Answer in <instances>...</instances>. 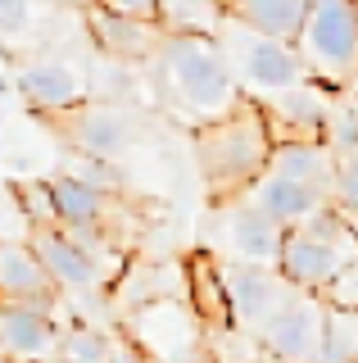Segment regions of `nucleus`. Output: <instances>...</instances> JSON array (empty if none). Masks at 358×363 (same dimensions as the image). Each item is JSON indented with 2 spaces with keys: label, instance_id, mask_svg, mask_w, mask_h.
Here are the masks:
<instances>
[{
  "label": "nucleus",
  "instance_id": "nucleus-7",
  "mask_svg": "<svg viewBox=\"0 0 358 363\" xmlns=\"http://www.w3.org/2000/svg\"><path fill=\"white\" fill-rule=\"evenodd\" d=\"M59 132L82 159H114L118 164V155L137 141V118L114 100H82L59 118Z\"/></svg>",
  "mask_w": 358,
  "mask_h": 363
},
{
  "label": "nucleus",
  "instance_id": "nucleus-13",
  "mask_svg": "<svg viewBox=\"0 0 358 363\" xmlns=\"http://www.w3.org/2000/svg\"><path fill=\"white\" fill-rule=\"evenodd\" d=\"M32 255L41 259V268L50 272V281L59 291H86V286H100L105 281V264L91 255V250H82L73 241L64 227H37V232L28 236Z\"/></svg>",
  "mask_w": 358,
  "mask_h": 363
},
{
  "label": "nucleus",
  "instance_id": "nucleus-28",
  "mask_svg": "<svg viewBox=\"0 0 358 363\" xmlns=\"http://www.w3.org/2000/svg\"><path fill=\"white\" fill-rule=\"evenodd\" d=\"M96 5L127 14V18H141V23H154V14H159V0H96Z\"/></svg>",
  "mask_w": 358,
  "mask_h": 363
},
{
  "label": "nucleus",
  "instance_id": "nucleus-27",
  "mask_svg": "<svg viewBox=\"0 0 358 363\" xmlns=\"http://www.w3.org/2000/svg\"><path fill=\"white\" fill-rule=\"evenodd\" d=\"M28 18H32V0H0V41L28 32Z\"/></svg>",
  "mask_w": 358,
  "mask_h": 363
},
{
  "label": "nucleus",
  "instance_id": "nucleus-4",
  "mask_svg": "<svg viewBox=\"0 0 358 363\" xmlns=\"http://www.w3.org/2000/svg\"><path fill=\"white\" fill-rule=\"evenodd\" d=\"M295 50L308 68V82L322 86L358 82V5L335 0V5L308 9L304 28L295 37Z\"/></svg>",
  "mask_w": 358,
  "mask_h": 363
},
{
  "label": "nucleus",
  "instance_id": "nucleus-15",
  "mask_svg": "<svg viewBox=\"0 0 358 363\" xmlns=\"http://www.w3.org/2000/svg\"><path fill=\"white\" fill-rule=\"evenodd\" d=\"M64 327L54 313H41L32 304H0V350L14 363H46L59 354Z\"/></svg>",
  "mask_w": 358,
  "mask_h": 363
},
{
  "label": "nucleus",
  "instance_id": "nucleus-5",
  "mask_svg": "<svg viewBox=\"0 0 358 363\" xmlns=\"http://www.w3.org/2000/svg\"><path fill=\"white\" fill-rule=\"evenodd\" d=\"M218 272V291H222V309H227V327L236 332H259L263 318L282 304V295L290 291L277 268L259 264H236V259H214Z\"/></svg>",
  "mask_w": 358,
  "mask_h": 363
},
{
  "label": "nucleus",
  "instance_id": "nucleus-34",
  "mask_svg": "<svg viewBox=\"0 0 358 363\" xmlns=\"http://www.w3.org/2000/svg\"><path fill=\"white\" fill-rule=\"evenodd\" d=\"M354 5H358V0H354Z\"/></svg>",
  "mask_w": 358,
  "mask_h": 363
},
{
  "label": "nucleus",
  "instance_id": "nucleus-20",
  "mask_svg": "<svg viewBox=\"0 0 358 363\" xmlns=\"http://www.w3.org/2000/svg\"><path fill=\"white\" fill-rule=\"evenodd\" d=\"M163 37H204L214 41L218 28L227 23V5L222 0H159L154 14Z\"/></svg>",
  "mask_w": 358,
  "mask_h": 363
},
{
  "label": "nucleus",
  "instance_id": "nucleus-23",
  "mask_svg": "<svg viewBox=\"0 0 358 363\" xmlns=\"http://www.w3.org/2000/svg\"><path fill=\"white\" fill-rule=\"evenodd\" d=\"M69 173L77 182H86V186H91L96 196H105V200H118L122 191H127V173H122L114 159H82V155H77Z\"/></svg>",
  "mask_w": 358,
  "mask_h": 363
},
{
  "label": "nucleus",
  "instance_id": "nucleus-12",
  "mask_svg": "<svg viewBox=\"0 0 358 363\" xmlns=\"http://www.w3.org/2000/svg\"><path fill=\"white\" fill-rule=\"evenodd\" d=\"M82 23H86V37H91L105 55H114L122 64H141V60H154L159 55V23H141V18H127V14H114V9L86 0L82 5Z\"/></svg>",
  "mask_w": 358,
  "mask_h": 363
},
{
  "label": "nucleus",
  "instance_id": "nucleus-22",
  "mask_svg": "<svg viewBox=\"0 0 358 363\" xmlns=\"http://www.w3.org/2000/svg\"><path fill=\"white\" fill-rule=\"evenodd\" d=\"M118 340L109 332H100V327H73V332L59 336V363H109Z\"/></svg>",
  "mask_w": 358,
  "mask_h": 363
},
{
  "label": "nucleus",
  "instance_id": "nucleus-10",
  "mask_svg": "<svg viewBox=\"0 0 358 363\" xmlns=\"http://www.w3.org/2000/svg\"><path fill=\"white\" fill-rule=\"evenodd\" d=\"M263 118L272 128V141H327L331 128V100L318 82H299L282 96L259 100Z\"/></svg>",
  "mask_w": 358,
  "mask_h": 363
},
{
  "label": "nucleus",
  "instance_id": "nucleus-25",
  "mask_svg": "<svg viewBox=\"0 0 358 363\" xmlns=\"http://www.w3.org/2000/svg\"><path fill=\"white\" fill-rule=\"evenodd\" d=\"M14 196H18V213L28 218L32 232H37V227H54V204H50L46 182H18Z\"/></svg>",
  "mask_w": 358,
  "mask_h": 363
},
{
  "label": "nucleus",
  "instance_id": "nucleus-29",
  "mask_svg": "<svg viewBox=\"0 0 358 363\" xmlns=\"http://www.w3.org/2000/svg\"><path fill=\"white\" fill-rule=\"evenodd\" d=\"M109 363H145L132 345H114V354H109Z\"/></svg>",
  "mask_w": 358,
  "mask_h": 363
},
{
  "label": "nucleus",
  "instance_id": "nucleus-24",
  "mask_svg": "<svg viewBox=\"0 0 358 363\" xmlns=\"http://www.w3.org/2000/svg\"><path fill=\"white\" fill-rule=\"evenodd\" d=\"M331 204L345 218H358V150L335 155V173H331Z\"/></svg>",
  "mask_w": 358,
  "mask_h": 363
},
{
  "label": "nucleus",
  "instance_id": "nucleus-3",
  "mask_svg": "<svg viewBox=\"0 0 358 363\" xmlns=\"http://www.w3.org/2000/svg\"><path fill=\"white\" fill-rule=\"evenodd\" d=\"M214 45H218L222 64H227V73L236 77V86L250 100L254 96H263V100L267 96H282V91L308 82V68H304V60H299L295 45L272 41V37L245 28V23H236V18H227L218 28Z\"/></svg>",
  "mask_w": 358,
  "mask_h": 363
},
{
  "label": "nucleus",
  "instance_id": "nucleus-9",
  "mask_svg": "<svg viewBox=\"0 0 358 363\" xmlns=\"http://www.w3.org/2000/svg\"><path fill=\"white\" fill-rule=\"evenodd\" d=\"M358 259V250H340V245H327V241H313L299 227H290L286 241H282V255H277V277L286 281L290 291H308V295H322Z\"/></svg>",
  "mask_w": 358,
  "mask_h": 363
},
{
  "label": "nucleus",
  "instance_id": "nucleus-14",
  "mask_svg": "<svg viewBox=\"0 0 358 363\" xmlns=\"http://www.w3.org/2000/svg\"><path fill=\"white\" fill-rule=\"evenodd\" d=\"M0 300L32 304L41 313H54L59 304V286L50 281V272L41 268L28 241H0Z\"/></svg>",
  "mask_w": 358,
  "mask_h": 363
},
{
  "label": "nucleus",
  "instance_id": "nucleus-6",
  "mask_svg": "<svg viewBox=\"0 0 358 363\" xmlns=\"http://www.w3.org/2000/svg\"><path fill=\"white\" fill-rule=\"evenodd\" d=\"M322 295H308V291H286L282 304L263 318L259 336L263 354L267 359H282V363H313V350H318V336H322Z\"/></svg>",
  "mask_w": 358,
  "mask_h": 363
},
{
  "label": "nucleus",
  "instance_id": "nucleus-17",
  "mask_svg": "<svg viewBox=\"0 0 358 363\" xmlns=\"http://www.w3.org/2000/svg\"><path fill=\"white\" fill-rule=\"evenodd\" d=\"M245 200H250L259 213H267L277 227H286V232H290V227H299L313 209L331 204L327 196H318V191L299 186V182H290V177H277V173H263L250 186V196H245Z\"/></svg>",
  "mask_w": 358,
  "mask_h": 363
},
{
  "label": "nucleus",
  "instance_id": "nucleus-32",
  "mask_svg": "<svg viewBox=\"0 0 358 363\" xmlns=\"http://www.w3.org/2000/svg\"><path fill=\"white\" fill-rule=\"evenodd\" d=\"M0 363H14V359H9V354H5V350H0Z\"/></svg>",
  "mask_w": 358,
  "mask_h": 363
},
{
  "label": "nucleus",
  "instance_id": "nucleus-16",
  "mask_svg": "<svg viewBox=\"0 0 358 363\" xmlns=\"http://www.w3.org/2000/svg\"><path fill=\"white\" fill-rule=\"evenodd\" d=\"M267 173L290 177L299 186L318 191L331 200V173H335V150L327 141H277L272 159H267Z\"/></svg>",
  "mask_w": 358,
  "mask_h": 363
},
{
  "label": "nucleus",
  "instance_id": "nucleus-18",
  "mask_svg": "<svg viewBox=\"0 0 358 363\" xmlns=\"http://www.w3.org/2000/svg\"><path fill=\"white\" fill-rule=\"evenodd\" d=\"M46 186H50V204H54V227H64V232L105 227L109 200L96 196L86 182H77L69 168H64V173H54V177H46Z\"/></svg>",
  "mask_w": 358,
  "mask_h": 363
},
{
  "label": "nucleus",
  "instance_id": "nucleus-11",
  "mask_svg": "<svg viewBox=\"0 0 358 363\" xmlns=\"http://www.w3.org/2000/svg\"><path fill=\"white\" fill-rule=\"evenodd\" d=\"M14 82H18V96L46 118H64L69 109L86 100V77L69 60H28L14 73Z\"/></svg>",
  "mask_w": 358,
  "mask_h": 363
},
{
  "label": "nucleus",
  "instance_id": "nucleus-2",
  "mask_svg": "<svg viewBox=\"0 0 358 363\" xmlns=\"http://www.w3.org/2000/svg\"><path fill=\"white\" fill-rule=\"evenodd\" d=\"M154 60H159L163 82L173 86L177 105L200 123H214L245 100V91L227 73V64H222L218 45L204 37H163Z\"/></svg>",
  "mask_w": 358,
  "mask_h": 363
},
{
  "label": "nucleus",
  "instance_id": "nucleus-8",
  "mask_svg": "<svg viewBox=\"0 0 358 363\" xmlns=\"http://www.w3.org/2000/svg\"><path fill=\"white\" fill-rule=\"evenodd\" d=\"M282 241H286V227H277L267 213H259L245 196L231 200V204H218L214 245H222V259H236V264H259V268H277Z\"/></svg>",
  "mask_w": 358,
  "mask_h": 363
},
{
  "label": "nucleus",
  "instance_id": "nucleus-33",
  "mask_svg": "<svg viewBox=\"0 0 358 363\" xmlns=\"http://www.w3.org/2000/svg\"><path fill=\"white\" fill-rule=\"evenodd\" d=\"M0 304H5V300H0Z\"/></svg>",
  "mask_w": 358,
  "mask_h": 363
},
{
  "label": "nucleus",
  "instance_id": "nucleus-1",
  "mask_svg": "<svg viewBox=\"0 0 358 363\" xmlns=\"http://www.w3.org/2000/svg\"><path fill=\"white\" fill-rule=\"evenodd\" d=\"M272 128L263 118V105L245 96L231 113L195 128V164L204 177V191L214 204H231L250 196V186L267 173L272 159Z\"/></svg>",
  "mask_w": 358,
  "mask_h": 363
},
{
  "label": "nucleus",
  "instance_id": "nucleus-26",
  "mask_svg": "<svg viewBox=\"0 0 358 363\" xmlns=\"http://www.w3.org/2000/svg\"><path fill=\"white\" fill-rule=\"evenodd\" d=\"M322 304H327V309H354L358 313V259L322 291Z\"/></svg>",
  "mask_w": 358,
  "mask_h": 363
},
{
  "label": "nucleus",
  "instance_id": "nucleus-19",
  "mask_svg": "<svg viewBox=\"0 0 358 363\" xmlns=\"http://www.w3.org/2000/svg\"><path fill=\"white\" fill-rule=\"evenodd\" d=\"M222 5H227V18L245 23V28L263 32L272 41H286V45H295L299 28L308 18L304 0H222Z\"/></svg>",
  "mask_w": 358,
  "mask_h": 363
},
{
  "label": "nucleus",
  "instance_id": "nucleus-30",
  "mask_svg": "<svg viewBox=\"0 0 358 363\" xmlns=\"http://www.w3.org/2000/svg\"><path fill=\"white\" fill-rule=\"evenodd\" d=\"M308 9H322V5H335V0H304Z\"/></svg>",
  "mask_w": 358,
  "mask_h": 363
},
{
  "label": "nucleus",
  "instance_id": "nucleus-21",
  "mask_svg": "<svg viewBox=\"0 0 358 363\" xmlns=\"http://www.w3.org/2000/svg\"><path fill=\"white\" fill-rule=\"evenodd\" d=\"M313 363H358V313L354 309H327L322 336L313 350Z\"/></svg>",
  "mask_w": 358,
  "mask_h": 363
},
{
  "label": "nucleus",
  "instance_id": "nucleus-31",
  "mask_svg": "<svg viewBox=\"0 0 358 363\" xmlns=\"http://www.w3.org/2000/svg\"><path fill=\"white\" fill-rule=\"evenodd\" d=\"M250 363H282V359H267V354H259V359H250Z\"/></svg>",
  "mask_w": 358,
  "mask_h": 363
}]
</instances>
